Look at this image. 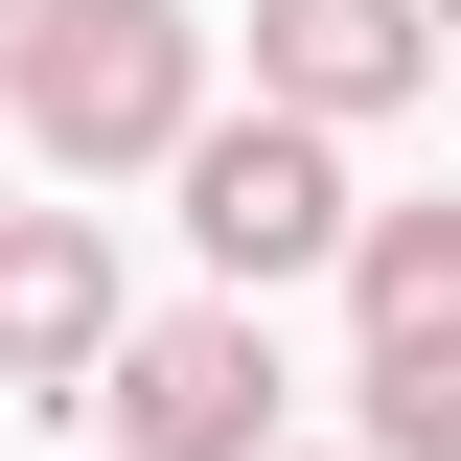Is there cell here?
Listing matches in <instances>:
<instances>
[{
  "mask_svg": "<svg viewBox=\"0 0 461 461\" xmlns=\"http://www.w3.org/2000/svg\"><path fill=\"white\" fill-rule=\"evenodd\" d=\"M23 139H47V185H162L208 139V23L185 0H69L23 47Z\"/></svg>",
  "mask_w": 461,
  "mask_h": 461,
  "instance_id": "1",
  "label": "cell"
},
{
  "mask_svg": "<svg viewBox=\"0 0 461 461\" xmlns=\"http://www.w3.org/2000/svg\"><path fill=\"white\" fill-rule=\"evenodd\" d=\"M346 461H461V346H369L346 369Z\"/></svg>",
  "mask_w": 461,
  "mask_h": 461,
  "instance_id": "7",
  "label": "cell"
},
{
  "mask_svg": "<svg viewBox=\"0 0 461 461\" xmlns=\"http://www.w3.org/2000/svg\"><path fill=\"white\" fill-rule=\"evenodd\" d=\"M415 23H438V47H461V0H415Z\"/></svg>",
  "mask_w": 461,
  "mask_h": 461,
  "instance_id": "9",
  "label": "cell"
},
{
  "mask_svg": "<svg viewBox=\"0 0 461 461\" xmlns=\"http://www.w3.org/2000/svg\"><path fill=\"white\" fill-rule=\"evenodd\" d=\"M346 323L369 346H461V185L438 208H346Z\"/></svg>",
  "mask_w": 461,
  "mask_h": 461,
  "instance_id": "6",
  "label": "cell"
},
{
  "mask_svg": "<svg viewBox=\"0 0 461 461\" xmlns=\"http://www.w3.org/2000/svg\"><path fill=\"white\" fill-rule=\"evenodd\" d=\"M277 323L254 300H162V323H115V369H93V415H115V461H277Z\"/></svg>",
  "mask_w": 461,
  "mask_h": 461,
  "instance_id": "3",
  "label": "cell"
},
{
  "mask_svg": "<svg viewBox=\"0 0 461 461\" xmlns=\"http://www.w3.org/2000/svg\"><path fill=\"white\" fill-rule=\"evenodd\" d=\"M47 23H69V0H0V93H23V47H47Z\"/></svg>",
  "mask_w": 461,
  "mask_h": 461,
  "instance_id": "8",
  "label": "cell"
},
{
  "mask_svg": "<svg viewBox=\"0 0 461 461\" xmlns=\"http://www.w3.org/2000/svg\"><path fill=\"white\" fill-rule=\"evenodd\" d=\"M162 185H185L208 300H254V323H277V277H346V208H369V185H346V139H300V115H208Z\"/></svg>",
  "mask_w": 461,
  "mask_h": 461,
  "instance_id": "2",
  "label": "cell"
},
{
  "mask_svg": "<svg viewBox=\"0 0 461 461\" xmlns=\"http://www.w3.org/2000/svg\"><path fill=\"white\" fill-rule=\"evenodd\" d=\"M115 323H139V300H115V208H0V393H93L115 369Z\"/></svg>",
  "mask_w": 461,
  "mask_h": 461,
  "instance_id": "5",
  "label": "cell"
},
{
  "mask_svg": "<svg viewBox=\"0 0 461 461\" xmlns=\"http://www.w3.org/2000/svg\"><path fill=\"white\" fill-rule=\"evenodd\" d=\"M277 461H346V438H277Z\"/></svg>",
  "mask_w": 461,
  "mask_h": 461,
  "instance_id": "10",
  "label": "cell"
},
{
  "mask_svg": "<svg viewBox=\"0 0 461 461\" xmlns=\"http://www.w3.org/2000/svg\"><path fill=\"white\" fill-rule=\"evenodd\" d=\"M438 93V23L415 0H254V115H300V139H369V115Z\"/></svg>",
  "mask_w": 461,
  "mask_h": 461,
  "instance_id": "4",
  "label": "cell"
}]
</instances>
